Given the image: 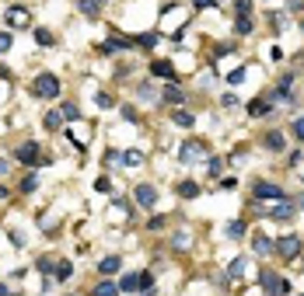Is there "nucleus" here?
Returning a JSON list of instances; mask_svg holds the SVG:
<instances>
[{
	"label": "nucleus",
	"mask_w": 304,
	"mask_h": 296,
	"mask_svg": "<svg viewBox=\"0 0 304 296\" xmlns=\"http://www.w3.org/2000/svg\"><path fill=\"white\" fill-rule=\"evenodd\" d=\"M28 91H32L35 98L56 101V98H60V77H56V73H39V77L28 84Z\"/></svg>",
	"instance_id": "1"
},
{
	"label": "nucleus",
	"mask_w": 304,
	"mask_h": 296,
	"mask_svg": "<svg viewBox=\"0 0 304 296\" xmlns=\"http://www.w3.org/2000/svg\"><path fill=\"white\" fill-rule=\"evenodd\" d=\"M273 251L280 258H297V251H301V237L297 234H284L276 244H273Z\"/></svg>",
	"instance_id": "2"
},
{
	"label": "nucleus",
	"mask_w": 304,
	"mask_h": 296,
	"mask_svg": "<svg viewBox=\"0 0 304 296\" xmlns=\"http://www.w3.org/2000/svg\"><path fill=\"white\" fill-rule=\"evenodd\" d=\"M14 157L21 164H49V157H39V143H21L18 150H14Z\"/></svg>",
	"instance_id": "3"
},
{
	"label": "nucleus",
	"mask_w": 304,
	"mask_h": 296,
	"mask_svg": "<svg viewBox=\"0 0 304 296\" xmlns=\"http://www.w3.org/2000/svg\"><path fill=\"white\" fill-rule=\"evenodd\" d=\"M263 286H266V293H269V296L290 293V282H287V279H276V272H269V268L263 272Z\"/></svg>",
	"instance_id": "4"
},
{
	"label": "nucleus",
	"mask_w": 304,
	"mask_h": 296,
	"mask_svg": "<svg viewBox=\"0 0 304 296\" xmlns=\"http://www.w3.org/2000/svg\"><path fill=\"white\" fill-rule=\"evenodd\" d=\"M150 73H154V77H161V80H168V84H175V80H179L175 66H171L168 59H154V63H150Z\"/></svg>",
	"instance_id": "5"
},
{
	"label": "nucleus",
	"mask_w": 304,
	"mask_h": 296,
	"mask_svg": "<svg viewBox=\"0 0 304 296\" xmlns=\"http://www.w3.org/2000/svg\"><path fill=\"white\" fill-rule=\"evenodd\" d=\"M252 195L255 199H276V202H280V199H284V188H280V185H269V181H259V185H252Z\"/></svg>",
	"instance_id": "6"
},
{
	"label": "nucleus",
	"mask_w": 304,
	"mask_h": 296,
	"mask_svg": "<svg viewBox=\"0 0 304 296\" xmlns=\"http://www.w3.org/2000/svg\"><path fill=\"white\" fill-rule=\"evenodd\" d=\"M133 199L140 202L143 209H150V206L158 202V188H154V185H137V188H133Z\"/></svg>",
	"instance_id": "7"
},
{
	"label": "nucleus",
	"mask_w": 304,
	"mask_h": 296,
	"mask_svg": "<svg viewBox=\"0 0 304 296\" xmlns=\"http://www.w3.org/2000/svg\"><path fill=\"white\" fill-rule=\"evenodd\" d=\"M179 154H182L185 164H196V160H203V143H196V139H185Z\"/></svg>",
	"instance_id": "8"
},
{
	"label": "nucleus",
	"mask_w": 304,
	"mask_h": 296,
	"mask_svg": "<svg viewBox=\"0 0 304 296\" xmlns=\"http://www.w3.org/2000/svg\"><path fill=\"white\" fill-rule=\"evenodd\" d=\"M119 268H122V258H119V255H108V258H101V265H98V272H101L105 279H108V276H116Z\"/></svg>",
	"instance_id": "9"
},
{
	"label": "nucleus",
	"mask_w": 304,
	"mask_h": 296,
	"mask_svg": "<svg viewBox=\"0 0 304 296\" xmlns=\"http://www.w3.org/2000/svg\"><path fill=\"white\" fill-rule=\"evenodd\" d=\"M266 216H273V219H290V216H294V206H290L287 199H280V202H276V206H273Z\"/></svg>",
	"instance_id": "10"
},
{
	"label": "nucleus",
	"mask_w": 304,
	"mask_h": 296,
	"mask_svg": "<svg viewBox=\"0 0 304 296\" xmlns=\"http://www.w3.org/2000/svg\"><path fill=\"white\" fill-rule=\"evenodd\" d=\"M269 108H273V105H269L266 98L248 101V115H252V118H263V115H269Z\"/></svg>",
	"instance_id": "11"
},
{
	"label": "nucleus",
	"mask_w": 304,
	"mask_h": 296,
	"mask_svg": "<svg viewBox=\"0 0 304 296\" xmlns=\"http://www.w3.org/2000/svg\"><path fill=\"white\" fill-rule=\"evenodd\" d=\"M7 21H11L14 28H21V24H28V11H25V7H11V11H7Z\"/></svg>",
	"instance_id": "12"
},
{
	"label": "nucleus",
	"mask_w": 304,
	"mask_h": 296,
	"mask_svg": "<svg viewBox=\"0 0 304 296\" xmlns=\"http://www.w3.org/2000/svg\"><path fill=\"white\" fill-rule=\"evenodd\" d=\"M122 49H126V42H122L119 35H112V39H105V45H101V53H105V56H112V53H122Z\"/></svg>",
	"instance_id": "13"
},
{
	"label": "nucleus",
	"mask_w": 304,
	"mask_h": 296,
	"mask_svg": "<svg viewBox=\"0 0 304 296\" xmlns=\"http://www.w3.org/2000/svg\"><path fill=\"white\" fill-rule=\"evenodd\" d=\"M252 28H255V18H248V14H238V21H234V32H238V35H248Z\"/></svg>",
	"instance_id": "14"
},
{
	"label": "nucleus",
	"mask_w": 304,
	"mask_h": 296,
	"mask_svg": "<svg viewBox=\"0 0 304 296\" xmlns=\"http://www.w3.org/2000/svg\"><path fill=\"white\" fill-rule=\"evenodd\" d=\"M95 296H119V286L105 279V282H98V286H95Z\"/></svg>",
	"instance_id": "15"
},
{
	"label": "nucleus",
	"mask_w": 304,
	"mask_h": 296,
	"mask_svg": "<svg viewBox=\"0 0 304 296\" xmlns=\"http://www.w3.org/2000/svg\"><path fill=\"white\" fill-rule=\"evenodd\" d=\"M224 234L231 237V240H238V237L245 234V223H242V219H231V223H227V227H224Z\"/></svg>",
	"instance_id": "16"
},
{
	"label": "nucleus",
	"mask_w": 304,
	"mask_h": 296,
	"mask_svg": "<svg viewBox=\"0 0 304 296\" xmlns=\"http://www.w3.org/2000/svg\"><path fill=\"white\" fill-rule=\"evenodd\" d=\"M179 195L182 199H196L200 195V185H196V181H182V185H179Z\"/></svg>",
	"instance_id": "17"
},
{
	"label": "nucleus",
	"mask_w": 304,
	"mask_h": 296,
	"mask_svg": "<svg viewBox=\"0 0 304 296\" xmlns=\"http://www.w3.org/2000/svg\"><path fill=\"white\" fill-rule=\"evenodd\" d=\"M98 11H101L98 0H81V14H88V18H98Z\"/></svg>",
	"instance_id": "18"
},
{
	"label": "nucleus",
	"mask_w": 304,
	"mask_h": 296,
	"mask_svg": "<svg viewBox=\"0 0 304 296\" xmlns=\"http://www.w3.org/2000/svg\"><path fill=\"white\" fill-rule=\"evenodd\" d=\"M42 122H46V129H53V133H56V129L63 126V115H60V112H46V118H42Z\"/></svg>",
	"instance_id": "19"
},
{
	"label": "nucleus",
	"mask_w": 304,
	"mask_h": 296,
	"mask_svg": "<svg viewBox=\"0 0 304 296\" xmlns=\"http://www.w3.org/2000/svg\"><path fill=\"white\" fill-rule=\"evenodd\" d=\"M122 164H126V167H137V164H143V154L140 150H126V154H122Z\"/></svg>",
	"instance_id": "20"
},
{
	"label": "nucleus",
	"mask_w": 304,
	"mask_h": 296,
	"mask_svg": "<svg viewBox=\"0 0 304 296\" xmlns=\"http://www.w3.org/2000/svg\"><path fill=\"white\" fill-rule=\"evenodd\" d=\"M53 276L60 279V282H67V279L74 276V268H70V261H60V265H56V268H53Z\"/></svg>",
	"instance_id": "21"
},
{
	"label": "nucleus",
	"mask_w": 304,
	"mask_h": 296,
	"mask_svg": "<svg viewBox=\"0 0 304 296\" xmlns=\"http://www.w3.org/2000/svg\"><path fill=\"white\" fill-rule=\"evenodd\" d=\"M154 42H158V35H154V32H147V35H137V39H133V45H137V49H150Z\"/></svg>",
	"instance_id": "22"
},
{
	"label": "nucleus",
	"mask_w": 304,
	"mask_h": 296,
	"mask_svg": "<svg viewBox=\"0 0 304 296\" xmlns=\"http://www.w3.org/2000/svg\"><path fill=\"white\" fill-rule=\"evenodd\" d=\"M18 188L25 192V195H28V192H35V188H39V178H35V175H25V178H21V185H18Z\"/></svg>",
	"instance_id": "23"
},
{
	"label": "nucleus",
	"mask_w": 304,
	"mask_h": 296,
	"mask_svg": "<svg viewBox=\"0 0 304 296\" xmlns=\"http://www.w3.org/2000/svg\"><path fill=\"white\" fill-rule=\"evenodd\" d=\"M161 98L168 101V105H179V101H182V91H179V87L171 84V87H164V94H161Z\"/></svg>",
	"instance_id": "24"
},
{
	"label": "nucleus",
	"mask_w": 304,
	"mask_h": 296,
	"mask_svg": "<svg viewBox=\"0 0 304 296\" xmlns=\"http://www.w3.org/2000/svg\"><path fill=\"white\" fill-rule=\"evenodd\" d=\"M245 265H248V258H234V261H231V268H227V276L238 279V276L245 272Z\"/></svg>",
	"instance_id": "25"
},
{
	"label": "nucleus",
	"mask_w": 304,
	"mask_h": 296,
	"mask_svg": "<svg viewBox=\"0 0 304 296\" xmlns=\"http://www.w3.org/2000/svg\"><path fill=\"white\" fill-rule=\"evenodd\" d=\"M60 115H63V118H81V108H77V105H74V101H63Z\"/></svg>",
	"instance_id": "26"
},
{
	"label": "nucleus",
	"mask_w": 304,
	"mask_h": 296,
	"mask_svg": "<svg viewBox=\"0 0 304 296\" xmlns=\"http://www.w3.org/2000/svg\"><path fill=\"white\" fill-rule=\"evenodd\" d=\"M35 42H39L42 49H49V45H53V32H46V28H35Z\"/></svg>",
	"instance_id": "27"
},
{
	"label": "nucleus",
	"mask_w": 304,
	"mask_h": 296,
	"mask_svg": "<svg viewBox=\"0 0 304 296\" xmlns=\"http://www.w3.org/2000/svg\"><path fill=\"white\" fill-rule=\"evenodd\" d=\"M171 122L175 126H196V118L189 115V112H171Z\"/></svg>",
	"instance_id": "28"
},
{
	"label": "nucleus",
	"mask_w": 304,
	"mask_h": 296,
	"mask_svg": "<svg viewBox=\"0 0 304 296\" xmlns=\"http://www.w3.org/2000/svg\"><path fill=\"white\" fill-rule=\"evenodd\" d=\"M266 146H269V150H284V133H269V136H266Z\"/></svg>",
	"instance_id": "29"
},
{
	"label": "nucleus",
	"mask_w": 304,
	"mask_h": 296,
	"mask_svg": "<svg viewBox=\"0 0 304 296\" xmlns=\"http://www.w3.org/2000/svg\"><path fill=\"white\" fill-rule=\"evenodd\" d=\"M255 251H259V255H269V251H273V244H269V237H255Z\"/></svg>",
	"instance_id": "30"
},
{
	"label": "nucleus",
	"mask_w": 304,
	"mask_h": 296,
	"mask_svg": "<svg viewBox=\"0 0 304 296\" xmlns=\"http://www.w3.org/2000/svg\"><path fill=\"white\" fill-rule=\"evenodd\" d=\"M137 94H140V98H147V101H154V98H158L150 84H140V87H137Z\"/></svg>",
	"instance_id": "31"
},
{
	"label": "nucleus",
	"mask_w": 304,
	"mask_h": 296,
	"mask_svg": "<svg viewBox=\"0 0 304 296\" xmlns=\"http://www.w3.org/2000/svg\"><path fill=\"white\" fill-rule=\"evenodd\" d=\"M116 160H122V154L116 146H108V150H105V164H116Z\"/></svg>",
	"instance_id": "32"
},
{
	"label": "nucleus",
	"mask_w": 304,
	"mask_h": 296,
	"mask_svg": "<svg viewBox=\"0 0 304 296\" xmlns=\"http://www.w3.org/2000/svg\"><path fill=\"white\" fill-rule=\"evenodd\" d=\"M11 49V32H0V53H7Z\"/></svg>",
	"instance_id": "33"
},
{
	"label": "nucleus",
	"mask_w": 304,
	"mask_h": 296,
	"mask_svg": "<svg viewBox=\"0 0 304 296\" xmlns=\"http://www.w3.org/2000/svg\"><path fill=\"white\" fill-rule=\"evenodd\" d=\"M221 167H224V160H221V157L210 160V175H221Z\"/></svg>",
	"instance_id": "34"
},
{
	"label": "nucleus",
	"mask_w": 304,
	"mask_h": 296,
	"mask_svg": "<svg viewBox=\"0 0 304 296\" xmlns=\"http://www.w3.org/2000/svg\"><path fill=\"white\" fill-rule=\"evenodd\" d=\"M95 188H98V192H112V181H108V178H98V185H95Z\"/></svg>",
	"instance_id": "35"
},
{
	"label": "nucleus",
	"mask_w": 304,
	"mask_h": 296,
	"mask_svg": "<svg viewBox=\"0 0 304 296\" xmlns=\"http://www.w3.org/2000/svg\"><path fill=\"white\" fill-rule=\"evenodd\" d=\"M234 7H238V14H248V11H252V0H238Z\"/></svg>",
	"instance_id": "36"
},
{
	"label": "nucleus",
	"mask_w": 304,
	"mask_h": 296,
	"mask_svg": "<svg viewBox=\"0 0 304 296\" xmlns=\"http://www.w3.org/2000/svg\"><path fill=\"white\" fill-rule=\"evenodd\" d=\"M227 80H231V84H242V80H245V70H234V73H227Z\"/></svg>",
	"instance_id": "37"
},
{
	"label": "nucleus",
	"mask_w": 304,
	"mask_h": 296,
	"mask_svg": "<svg viewBox=\"0 0 304 296\" xmlns=\"http://www.w3.org/2000/svg\"><path fill=\"white\" fill-rule=\"evenodd\" d=\"M294 136L304 139V118H297V122H294Z\"/></svg>",
	"instance_id": "38"
},
{
	"label": "nucleus",
	"mask_w": 304,
	"mask_h": 296,
	"mask_svg": "<svg viewBox=\"0 0 304 296\" xmlns=\"http://www.w3.org/2000/svg\"><path fill=\"white\" fill-rule=\"evenodd\" d=\"M98 105H101V108H112V105H116V101L108 98V94H98Z\"/></svg>",
	"instance_id": "39"
},
{
	"label": "nucleus",
	"mask_w": 304,
	"mask_h": 296,
	"mask_svg": "<svg viewBox=\"0 0 304 296\" xmlns=\"http://www.w3.org/2000/svg\"><path fill=\"white\" fill-rule=\"evenodd\" d=\"M217 4H221V0H196V11H200V7H217Z\"/></svg>",
	"instance_id": "40"
},
{
	"label": "nucleus",
	"mask_w": 304,
	"mask_h": 296,
	"mask_svg": "<svg viewBox=\"0 0 304 296\" xmlns=\"http://www.w3.org/2000/svg\"><path fill=\"white\" fill-rule=\"evenodd\" d=\"M7 171H11V160H0V178L7 175Z\"/></svg>",
	"instance_id": "41"
},
{
	"label": "nucleus",
	"mask_w": 304,
	"mask_h": 296,
	"mask_svg": "<svg viewBox=\"0 0 304 296\" xmlns=\"http://www.w3.org/2000/svg\"><path fill=\"white\" fill-rule=\"evenodd\" d=\"M0 296H11V289H7V286H4V282H0Z\"/></svg>",
	"instance_id": "42"
},
{
	"label": "nucleus",
	"mask_w": 304,
	"mask_h": 296,
	"mask_svg": "<svg viewBox=\"0 0 304 296\" xmlns=\"http://www.w3.org/2000/svg\"><path fill=\"white\" fill-rule=\"evenodd\" d=\"M0 77H11V70H7V66H0Z\"/></svg>",
	"instance_id": "43"
},
{
	"label": "nucleus",
	"mask_w": 304,
	"mask_h": 296,
	"mask_svg": "<svg viewBox=\"0 0 304 296\" xmlns=\"http://www.w3.org/2000/svg\"><path fill=\"white\" fill-rule=\"evenodd\" d=\"M4 195H7V188H4V185H0V199H4Z\"/></svg>",
	"instance_id": "44"
},
{
	"label": "nucleus",
	"mask_w": 304,
	"mask_h": 296,
	"mask_svg": "<svg viewBox=\"0 0 304 296\" xmlns=\"http://www.w3.org/2000/svg\"><path fill=\"white\" fill-rule=\"evenodd\" d=\"M297 206H301V209H304V195H301V199H297Z\"/></svg>",
	"instance_id": "45"
},
{
	"label": "nucleus",
	"mask_w": 304,
	"mask_h": 296,
	"mask_svg": "<svg viewBox=\"0 0 304 296\" xmlns=\"http://www.w3.org/2000/svg\"><path fill=\"white\" fill-rule=\"evenodd\" d=\"M98 4H108V0H98Z\"/></svg>",
	"instance_id": "46"
},
{
	"label": "nucleus",
	"mask_w": 304,
	"mask_h": 296,
	"mask_svg": "<svg viewBox=\"0 0 304 296\" xmlns=\"http://www.w3.org/2000/svg\"><path fill=\"white\" fill-rule=\"evenodd\" d=\"M301 28H304V18H301Z\"/></svg>",
	"instance_id": "47"
}]
</instances>
